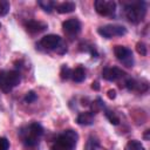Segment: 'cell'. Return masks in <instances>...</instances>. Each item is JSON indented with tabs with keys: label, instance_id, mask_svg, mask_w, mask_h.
Masks as SVG:
<instances>
[{
	"label": "cell",
	"instance_id": "cell-1",
	"mask_svg": "<svg viewBox=\"0 0 150 150\" xmlns=\"http://www.w3.org/2000/svg\"><path fill=\"white\" fill-rule=\"evenodd\" d=\"M79 139L76 131L68 129L59 134L50 148V150H74Z\"/></svg>",
	"mask_w": 150,
	"mask_h": 150
},
{
	"label": "cell",
	"instance_id": "cell-2",
	"mask_svg": "<svg viewBox=\"0 0 150 150\" xmlns=\"http://www.w3.org/2000/svg\"><path fill=\"white\" fill-rule=\"evenodd\" d=\"M43 135V128L38 122H32L25 129L20 131V136L27 146H35L39 143L40 137Z\"/></svg>",
	"mask_w": 150,
	"mask_h": 150
},
{
	"label": "cell",
	"instance_id": "cell-3",
	"mask_svg": "<svg viewBox=\"0 0 150 150\" xmlns=\"http://www.w3.org/2000/svg\"><path fill=\"white\" fill-rule=\"evenodd\" d=\"M127 19L132 23H139L146 13V6L144 1H134L125 5L124 8Z\"/></svg>",
	"mask_w": 150,
	"mask_h": 150
},
{
	"label": "cell",
	"instance_id": "cell-4",
	"mask_svg": "<svg viewBox=\"0 0 150 150\" xmlns=\"http://www.w3.org/2000/svg\"><path fill=\"white\" fill-rule=\"evenodd\" d=\"M98 34L105 39H111L114 36H122L127 34V28L121 25H105L97 29Z\"/></svg>",
	"mask_w": 150,
	"mask_h": 150
},
{
	"label": "cell",
	"instance_id": "cell-5",
	"mask_svg": "<svg viewBox=\"0 0 150 150\" xmlns=\"http://www.w3.org/2000/svg\"><path fill=\"white\" fill-rule=\"evenodd\" d=\"M114 54L118 61H121L125 67H132L134 64V57H132V52L130 48L125 46H115L114 47Z\"/></svg>",
	"mask_w": 150,
	"mask_h": 150
},
{
	"label": "cell",
	"instance_id": "cell-6",
	"mask_svg": "<svg viewBox=\"0 0 150 150\" xmlns=\"http://www.w3.org/2000/svg\"><path fill=\"white\" fill-rule=\"evenodd\" d=\"M95 11L102 16H110L116 11V4L111 0H96L94 2Z\"/></svg>",
	"mask_w": 150,
	"mask_h": 150
},
{
	"label": "cell",
	"instance_id": "cell-7",
	"mask_svg": "<svg viewBox=\"0 0 150 150\" xmlns=\"http://www.w3.org/2000/svg\"><path fill=\"white\" fill-rule=\"evenodd\" d=\"M61 45V38L56 34H48L45 35L40 40V46L45 50H56Z\"/></svg>",
	"mask_w": 150,
	"mask_h": 150
},
{
	"label": "cell",
	"instance_id": "cell-8",
	"mask_svg": "<svg viewBox=\"0 0 150 150\" xmlns=\"http://www.w3.org/2000/svg\"><path fill=\"white\" fill-rule=\"evenodd\" d=\"M125 76V73L118 68V67H105L102 70V77L107 81H117L118 79H122Z\"/></svg>",
	"mask_w": 150,
	"mask_h": 150
},
{
	"label": "cell",
	"instance_id": "cell-9",
	"mask_svg": "<svg viewBox=\"0 0 150 150\" xmlns=\"http://www.w3.org/2000/svg\"><path fill=\"white\" fill-rule=\"evenodd\" d=\"M62 28H63L64 34H67L69 36H73V35H76L81 30V22L75 18H71V19H68V20L63 21Z\"/></svg>",
	"mask_w": 150,
	"mask_h": 150
},
{
	"label": "cell",
	"instance_id": "cell-10",
	"mask_svg": "<svg viewBox=\"0 0 150 150\" xmlns=\"http://www.w3.org/2000/svg\"><path fill=\"white\" fill-rule=\"evenodd\" d=\"M26 30L30 34H39L41 32H43L47 28V25L45 22L41 21H36V20H29L25 23Z\"/></svg>",
	"mask_w": 150,
	"mask_h": 150
},
{
	"label": "cell",
	"instance_id": "cell-11",
	"mask_svg": "<svg viewBox=\"0 0 150 150\" xmlns=\"http://www.w3.org/2000/svg\"><path fill=\"white\" fill-rule=\"evenodd\" d=\"M125 87L129 89V90H136V91H146L148 90V82L145 80L143 81H137L135 79H128L125 81Z\"/></svg>",
	"mask_w": 150,
	"mask_h": 150
},
{
	"label": "cell",
	"instance_id": "cell-12",
	"mask_svg": "<svg viewBox=\"0 0 150 150\" xmlns=\"http://www.w3.org/2000/svg\"><path fill=\"white\" fill-rule=\"evenodd\" d=\"M76 122L80 125H91L94 123V114L91 111L80 112L76 117Z\"/></svg>",
	"mask_w": 150,
	"mask_h": 150
},
{
	"label": "cell",
	"instance_id": "cell-13",
	"mask_svg": "<svg viewBox=\"0 0 150 150\" xmlns=\"http://www.w3.org/2000/svg\"><path fill=\"white\" fill-rule=\"evenodd\" d=\"M55 8L60 14H67V13H71L73 11H75L76 6H75V2L73 1H64V2L56 5Z\"/></svg>",
	"mask_w": 150,
	"mask_h": 150
},
{
	"label": "cell",
	"instance_id": "cell-14",
	"mask_svg": "<svg viewBox=\"0 0 150 150\" xmlns=\"http://www.w3.org/2000/svg\"><path fill=\"white\" fill-rule=\"evenodd\" d=\"M6 75H7V80H8V82H9L12 88H14L18 84H20L21 75H20L19 71H16V70H8V71H6Z\"/></svg>",
	"mask_w": 150,
	"mask_h": 150
},
{
	"label": "cell",
	"instance_id": "cell-15",
	"mask_svg": "<svg viewBox=\"0 0 150 150\" xmlns=\"http://www.w3.org/2000/svg\"><path fill=\"white\" fill-rule=\"evenodd\" d=\"M74 82H82L86 79V69L82 66H77L71 70V76Z\"/></svg>",
	"mask_w": 150,
	"mask_h": 150
},
{
	"label": "cell",
	"instance_id": "cell-16",
	"mask_svg": "<svg viewBox=\"0 0 150 150\" xmlns=\"http://www.w3.org/2000/svg\"><path fill=\"white\" fill-rule=\"evenodd\" d=\"M0 89L4 93H9L13 88L11 87L8 80H7V75H6V70H0Z\"/></svg>",
	"mask_w": 150,
	"mask_h": 150
},
{
	"label": "cell",
	"instance_id": "cell-17",
	"mask_svg": "<svg viewBox=\"0 0 150 150\" xmlns=\"http://www.w3.org/2000/svg\"><path fill=\"white\" fill-rule=\"evenodd\" d=\"M38 5L47 13H50L55 7H56V2L52 1V0H40L38 1Z\"/></svg>",
	"mask_w": 150,
	"mask_h": 150
},
{
	"label": "cell",
	"instance_id": "cell-18",
	"mask_svg": "<svg viewBox=\"0 0 150 150\" xmlns=\"http://www.w3.org/2000/svg\"><path fill=\"white\" fill-rule=\"evenodd\" d=\"M124 150H145V149H144L143 144H142L139 141H137V139H131V141H129V142L125 144Z\"/></svg>",
	"mask_w": 150,
	"mask_h": 150
},
{
	"label": "cell",
	"instance_id": "cell-19",
	"mask_svg": "<svg viewBox=\"0 0 150 150\" xmlns=\"http://www.w3.org/2000/svg\"><path fill=\"white\" fill-rule=\"evenodd\" d=\"M100 146V143H98V139L95 138L94 136H90L86 143V146H84V150H97Z\"/></svg>",
	"mask_w": 150,
	"mask_h": 150
},
{
	"label": "cell",
	"instance_id": "cell-20",
	"mask_svg": "<svg viewBox=\"0 0 150 150\" xmlns=\"http://www.w3.org/2000/svg\"><path fill=\"white\" fill-rule=\"evenodd\" d=\"M103 108H104V102L100 97H97L94 102H91V112L93 114H96V112L101 111Z\"/></svg>",
	"mask_w": 150,
	"mask_h": 150
},
{
	"label": "cell",
	"instance_id": "cell-21",
	"mask_svg": "<svg viewBox=\"0 0 150 150\" xmlns=\"http://www.w3.org/2000/svg\"><path fill=\"white\" fill-rule=\"evenodd\" d=\"M105 116L109 120V122L114 125H117L120 123V117L114 112V111H110V110H105Z\"/></svg>",
	"mask_w": 150,
	"mask_h": 150
},
{
	"label": "cell",
	"instance_id": "cell-22",
	"mask_svg": "<svg viewBox=\"0 0 150 150\" xmlns=\"http://www.w3.org/2000/svg\"><path fill=\"white\" fill-rule=\"evenodd\" d=\"M60 76H61L62 80H68V79H70V76H71V69H70L67 64H63V66L61 67V70H60Z\"/></svg>",
	"mask_w": 150,
	"mask_h": 150
},
{
	"label": "cell",
	"instance_id": "cell-23",
	"mask_svg": "<svg viewBox=\"0 0 150 150\" xmlns=\"http://www.w3.org/2000/svg\"><path fill=\"white\" fill-rule=\"evenodd\" d=\"M11 8V5L7 0H0V16H5L6 14H8Z\"/></svg>",
	"mask_w": 150,
	"mask_h": 150
},
{
	"label": "cell",
	"instance_id": "cell-24",
	"mask_svg": "<svg viewBox=\"0 0 150 150\" xmlns=\"http://www.w3.org/2000/svg\"><path fill=\"white\" fill-rule=\"evenodd\" d=\"M136 52L142 55V56H145L146 53H148V48H146V45L144 42H137L136 43Z\"/></svg>",
	"mask_w": 150,
	"mask_h": 150
},
{
	"label": "cell",
	"instance_id": "cell-25",
	"mask_svg": "<svg viewBox=\"0 0 150 150\" xmlns=\"http://www.w3.org/2000/svg\"><path fill=\"white\" fill-rule=\"evenodd\" d=\"M36 98H38V95H36L35 91H33V90L28 91V93L25 95V102H26V103H33V102L36 101Z\"/></svg>",
	"mask_w": 150,
	"mask_h": 150
},
{
	"label": "cell",
	"instance_id": "cell-26",
	"mask_svg": "<svg viewBox=\"0 0 150 150\" xmlns=\"http://www.w3.org/2000/svg\"><path fill=\"white\" fill-rule=\"evenodd\" d=\"M9 149V141L6 137H0V150H8Z\"/></svg>",
	"mask_w": 150,
	"mask_h": 150
},
{
	"label": "cell",
	"instance_id": "cell-27",
	"mask_svg": "<svg viewBox=\"0 0 150 150\" xmlns=\"http://www.w3.org/2000/svg\"><path fill=\"white\" fill-rule=\"evenodd\" d=\"M107 96L110 98V100H114L116 97V90L115 89H109L108 93H107Z\"/></svg>",
	"mask_w": 150,
	"mask_h": 150
},
{
	"label": "cell",
	"instance_id": "cell-28",
	"mask_svg": "<svg viewBox=\"0 0 150 150\" xmlns=\"http://www.w3.org/2000/svg\"><path fill=\"white\" fill-rule=\"evenodd\" d=\"M91 89H94V90H100V84H98L97 81H95V82L91 83Z\"/></svg>",
	"mask_w": 150,
	"mask_h": 150
},
{
	"label": "cell",
	"instance_id": "cell-29",
	"mask_svg": "<svg viewBox=\"0 0 150 150\" xmlns=\"http://www.w3.org/2000/svg\"><path fill=\"white\" fill-rule=\"evenodd\" d=\"M149 134H150V130H145V134H144V139L145 141H149Z\"/></svg>",
	"mask_w": 150,
	"mask_h": 150
},
{
	"label": "cell",
	"instance_id": "cell-30",
	"mask_svg": "<svg viewBox=\"0 0 150 150\" xmlns=\"http://www.w3.org/2000/svg\"><path fill=\"white\" fill-rule=\"evenodd\" d=\"M0 29H1V23H0Z\"/></svg>",
	"mask_w": 150,
	"mask_h": 150
}]
</instances>
